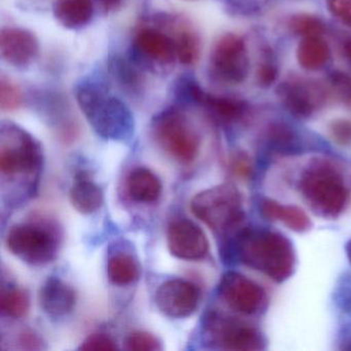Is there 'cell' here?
Instances as JSON below:
<instances>
[{
  "mask_svg": "<svg viewBox=\"0 0 351 351\" xmlns=\"http://www.w3.org/2000/svg\"><path fill=\"white\" fill-rule=\"evenodd\" d=\"M227 244L226 256H234L275 282L287 280L295 270L293 243L280 232L245 228L236 231Z\"/></svg>",
  "mask_w": 351,
  "mask_h": 351,
  "instance_id": "1",
  "label": "cell"
},
{
  "mask_svg": "<svg viewBox=\"0 0 351 351\" xmlns=\"http://www.w3.org/2000/svg\"><path fill=\"white\" fill-rule=\"evenodd\" d=\"M77 104L89 124L100 136L128 141L134 132V119L128 106L110 95L104 86L83 82L75 90Z\"/></svg>",
  "mask_w": 351,
  "mask_h": 351,
  "instance_id": "2",
  "label": "cell"
},
{
  "mask_svg": "<svg viewBox=\"0 0 351 351\" xmlns=\"http://www.w3.org/2000/svg\"><path fill=\"white\" fill-rule=\"evenodd\" d=\"M300 191L308 204L318 215L337 217L348 202V189L340 172L328 161L308 165L300 180Z\"/></svg>",
  "mask_w": 351,
  "mask_h": 351,
  "instance_id": "3",
  "label": "cell"
},
{
  "mask_svg": "<svg viewBox=\"0 0 351 351\" xmlns=\"http://www.w3.org/2000/svg\"><path fill=\"white\" fill-rule=\"evenodd\" d=\"M191 209L197 219L215 233H233L243 221V200L238 189L232 184H223L197 194L191 202Z\"/></svg>",
  "mask_w": 351,
  "mask_h": 351,
  "instance_id": "4",
  "label": "cell"
},
{
  "mask_svg": "<svg viewBox=\"0 0 351 351\" xmlns=\"http://www.w3.org/2000/svg\"><path fill=\"white\" fill-rule=\"evenodd\" d=\"M206 342L223 350H262L266 338L256 326L221 311L207 314L204 320Z\"/></svg>",
  "mask_w": 351,
  "mask_h": 351,
  "instance_id": "5",
  "label": "cell"
},
{
  "mask_svg": "<svg viewBox=\"0 0 351 351\" xmlns=\"http://www.w3.org/2000/svg\"><path fill=\"white\" fill-rule=\"evenodd\" d=\"M153 133L160 147L182 163H190L198 155L199 139L188 119L178 110H168L156 117Z\"/></svg>",
  "mask_w": 351,
  "mask_h": 351,
  "instance_id": "6",
  "label": "cell"
},
{
  "mask_svg": "<svg viewBox=\"0 0 351 351\" xmlns=\"http://www.w3.org/2000/svg\"><path fill=\"white\" fill-rule=\"evenodd\" d=\"M7 244L12 254L34 266L54 260L58 248L54 233L34 223L14 226L8 234Z\"/></svg>",
  "mask_w": 351,
  "mask_h": 351,
  "instance_id": "7",
  "label": "cell"
},
{
  "mask_svg": "<svg viewBox=\"0 0 351 351\" xmlns=\"http://www.w3.org/2000/svg\"><path fill=\"white\" fill-rule=\"evenodd\" d=\"M40 147L32 135L16 126L3 127L0 141V170L5 176L32 173L40 167Z\"/></svg>",
  "mask_w": 351,
  "mask_h": 351,
  "instance_id": "8",
  "label": "cell"
},
{
  "mask_svg": "<svg viewBox=\"0 0 351 351\" xmlns=\"http://www.w3.org/2000/svg\"><path fill=\"white\" fill-rule=\"evenodd\" d=\"M210 67L213 75L225 83H243L250 73V60L244 40L233 34L221 36L211 51Z\"/></svg>",
  "mask_w": 351,
  "mask_h": 351,
  "instance_id": "9",
  "label": "cell"
},
{
  "mask_svg": "<svg viewBox=\"0 0 351 351\" xmlns=\"http://www.w3.org/2000/svg\"><path fill=\"white\" fill-rule=\"evenodd\" d=\"M219 293L234 311L247 315L262 313L268 306L266 291L241 273L229 271L221 277Z\"/></svg>",
  "mask_w": 351,
  "mask_h": 351,
  "instance_id": "10",
  "label": "cell"
},
{
  "mask_svg": "<svg viewBox=\"0 0 351 351\" xmlns=\"http://www.w3.org/2000/svg\"><path fill=\"white\" fill-rule=\"evenodd\" d=\"M167 243L174 256L186 261L201 260L209 248L204 232L188 219H176L170 223Z\"/></svg>",
  "mask_w": 351,
  "mask_h": 351,
  "instance_id": "11",
  "label": "cell"
},
{
  "mask_svg": "<svg viewBox=\"0 0 351 351\" xmlns=\"http://www.w3.org/2000/svg\"><path fill=\"white\" fill-rule=\"evenodd\" d=\"M199 299L198 287L182 279L166 281L156 293V303L160 311L172 318L190 316L196 310Z\"/></svg>",
  "mask_w": 351,
  "mask_h": 351,
  "instance_id": "12",
  "label": "cell"
},
{
  "mask_svg": "<svg viewBox=\"0 0 351 351\" xmlns=\"http://www.w3.org/2000/svg\"><path fill=\"white\" fill-rule=\"evenodd\" d=\"M40 44L36 34L20 27H7L0 34V53L5 62L27 67L38 57Z\"/></svg>",
  "mask_w": 351,
  "mask_h": 351,
  "instance_id": "13",
  "label": "cell"
},
{
  "mask_svg": "<svg viewBox=\"0 0 351 351\" xmlns=\"http://www.w3.org/2000/svg\"><path fill=\"white\" fill-rule=\"evenodd\" d=\"M278 94L287 110L300 118H308L324 101L326 94L317 84L289 82L279 87Z\"/></svg>",
  "mask_w": 351,
  "mask_h": 351,
  "instance_id": "14",
  "label": "cell"
},
{
  "mask_svg": "<svg viewBox=\"0 0 351 351\" xmlns=\"http://www.w3.org/2000/svg\"><path fill=\"white\" fill-rule=\"evenodd\" d=\"M38 300L47 314L63 316L75 307L77 295L71 285L56 277H50L40 287Z\"/></svg>",
  "mask_w": 351,
  "mask_h": 351,
  "instance_id": "15",
  "label": "cell"
},
{
  "mask_svg": "<svg viewBox=\"0 0 351 351\" xmlns=\"http://www.w3.org/2000/svg\"><path fill=\"white\" fill-rule=\"evenodd\" d=\"M134 47L141 56L159 64H171L176 57V42L156 29L141 30Z\"/></svg>",
  "mask_w": 351,
  "mask_h": 351,
  "instance_id": "16",
  "label": "cell"
},
{
  "mask_svg": "<svg viewBox=\"0 0 351 351\" xmlns=\"http://www.w3.org/2000/svg\"><path fill=\"white\" fill-rule=\"evenodd\" d=\"M258 208L263 217L270 221H281L298 233H303L311 228L309 217L300 207L281 205L272 199L264 198L258 203Z\"/></svg>",
  "mask_w": 351,
  "mask_h": 351,
  "instance_id": "17",
  "label": "cell"
},
{
  "mask_svg": "<svg viewBox=\"0 0 351 351\" xmlns=\"http://www.w3.org/2000/svg\"><path fill=\"white\" fill-rule=\"evenodd\" d=\"M55 18L69 29H79L91 21L94 14L92 0H55Z\"/></svg>",
  "mask_w": 351,
  "mask_h": 351,
  "instance_id": "18",
  "label": "cell"
},
{
  "mask_svg": "<svg viewBox=\"0 0 351 351\" xmlns=\"http://www.w3.org/2000/svg\"><path fill=\"white\" fill-rule=\"evenodd\" d=\"M127 190L136 202L151 203L159 198L162 184L159 178L145 168H137L127 180Z\"/></svg>",
  "mask_w": 351,
  "mask_h": 351,
  "instance_id": "19",
  "label": "cell"
},
{
  "mask_svg": "<svg viewBox=\"0 0 351 351\" xmlns=\"http://www.w3.org/2000/svg\"><path fill=\"white\" fill-rule=\"evenodd\" d=\"M330 58V48L322 36L304 38L298 46V62L306 71H320L328 64Z\"/></svg>",
  "mask_w": 351,
  "mask_h": 351,
  "instance_id": "20",
  "label": "cell"
},
{
  "mask_svg": "<svg viewBox=\"0 0 351 351\" xmlns=\"http://www.w3.org/2000/svg\"><path fill=\"white\" fill-rule=\"evenodd\" d=\"M71 201L73 207L83 215L95 213L104 203L101 189L85 176L75 180L71 190Z\"/></svg>",
  "mask_w": 351,
  "mask_h": 351,
  "instance_id": "21",
  "label": "cell"
},
{
  "mask_svg": "<svg viewBox=\"0 0 351 351\" xmlns=\"http://www.w3.org/2000/svg\"><path fill=\"white\" fill-rule=\"evenodd\" d=\"M108 274L114 285H130L138 279V265L129 254H117L108 261Z\"/></svg>",
  "mask_w": 351,
  "mask_h": 351,
  "instance_id": "22",
  "label": "cell"
},
{
  "mask_svg": "<svg viewBox=\"0 0 351 351\" xmlns=\"http://www.w3.org/2000/svg\"><path fill=\"white\" fill-rule=\"evenodd\" d=\"M267 141L277 153L293 155L300 152V141L297 133L283 123H275L267 131Z\"/></svg>",
  "mask_w": 351,
  "mask_h": 351,
  "instance_id": "23",
  "label": "cell"
},
{
  "mask_svg": "<svg viewBox=\"0 0 351 351\" xmlns=\"http://www.w3.org/2000/svg\"><path fill=\"white\" fill-rule=\"evenodd\" d=\"M29 295L24 289L11 287L3 291L0 298V308L10 317L22 318L29 311Z\"/></svg>",
  "mask_w": 351,
  "mask_h": 351,
  "instance_id": "24",
  "label": "cell"
},
{
  "mask_svg": "<svg viewBox=\"0 0 351 351\" xmlns=\"http://www.w3.org/2000/svg\"><path fill=\"white\" fill-rule=\"evenodd\" d=\"M176 58L182 64L193 65L196 63L200 53V47L196 36L191 32H182L176 40Z\"/></svg>",
  "mask_w": 351,
  "mask_h": 351,
  "instance_id": "25",
  "label": "cell"
},
{
  "mask_svg": "<svg viewBox=\"0 0 351 351\" xmlns=\"http://www.w3.org/2000/svg\"><path fill=\"white\" fill-rule=\"evenodd\" d=\"M289 27L293 32L303 38L320 36L324 32V23L318 18L305 14L293 16L289 21Z\"/></svg>",
  "mask_w": 351,
  "mask_h": 351,
  "instance_id": "26",
  "label": "cell"
},
{
  "mask_svg": "<svg viewBox=\"0 0 351 351\" xmlns=\"http://www.w3.org/2000/svg\"><path fill=\"white\" fill-rule=\"evenodd\" d=\"M110 71L114 77L125 87H135L139 82L136 69L122 57L116 56L110 60Z\"/></svg>",
  "mask_w": 351,
  "mask_h": 351,
  "instance_id": "27",
  "label": "cell"
},
{
  "mask_svg": "<svg viewBox=\"0 0 351 351\" xmlns=\"http://www.w3.org/2000/svg\"><path fill=\"white\" fill-rule=\"evenodd\" d=\"M22 102V94L18 86L10 80L1 77L0 81V108L5 112L17 110Z\"/></svg>",
  "mask_w": 351,
  "mask_h": 351,
  "instance_id": "28",
  "label": "cell"
},
{
  "mask_svg": "<svg viewBox=\"0 0 351 351\" xmlns=\"http://www.w3.org/2000/svg\"><path fill=\"white\" fill-rule=\"evenodd\" d=\"M125 349L129 351H158L161 350L162 345L153 335L145 332H136L126 339Z\"/></svg>",
  "mask_w": 351,
  "mask_h": 351,
  "instance_id": "29",
  "label": "cell"
},
{
  "mask_svg": "<svg viewBox=\"0 0 351 351\" xmlns=\"http://www.w3.org/2000/svg\"><path fill=\"white\" fill-rule=\"evenodd\" d=\"M80 350L84 351H110L117 350L116 342L114 339L106 334H93L83 341Z\"/></svg>",
  "mask_w": 351,
  "mask_h": 351,
  "instance_id": "30",
  "label": "cell"
},
{
  "mask_svg": "<svg viewBox=\"0 0 351 351\" xmlns=\"http://www.w3.org/2000/svg\"><path fill=\"white\" fill-rule=\"evenodd\" d=\"M335 300L342 311L351 315V274L341 278L335 291Z\"/></svg>",
  "mask_w": 351,
  "mask_h": 351,
  "instance_id": "31",
  "label": "cell"
},
{
  "mask_svg": "<svg viewBox=\"0 0 351 351\" xmlns=\"http://www.w3.org/2000/svg\"><path fill=\"white\" fill-rule=\"evenodd\" d=\"M326 5L334 17L351 27V0H326Z\"/></svg>",
  "mask_w": 351,
  "mask_h": 351,
  "instance_id": "32",
  "label": "cell"
},
{
  "mask_svg": "<svg viewBox=\"0 0 351 351\" xmlns=\"http://www.w3.org/2000/svg\"><path fill=\"white\" fill-rule=\"evenodd\" d=\"M330 133L332 139L340 145L351 143V122L348 120H335L330 123Z\"/></svg>",
  "mask_w": 351,
  "mask_h": 351,
  "instance_id": "33",
  "label": "cell"
},
{
  "mask_svg": "<svg viewBox=\"0 0 351 351\" xmlns=\"http://www.w3.org/2000/svg\"><path fill=\"white\" fill-rule=\"evenodd\" d=\"M277 75L278 73L274 65L270 63H263L256 71V83L262 88L270 87L276 81Z\"/></svg>",
  "mask_w": 351,
  "mask_h": 351,
  "instance_id": "34",
  "label": "cell"
},
{
  "mask_svg": "<svg viewBox=\"0 0 351 351\" xmlns=\"http://www.w3.org/2000/svg\"><path fill=\"white\" fill-rule=\"evenodd\" d=\"M330 82L337 93L344 98H351V77L343 73H334L330 75Z\"/></svg>",
  "mask_w": 351,
  "mask_h": 351,
  "instance_id": "35",
  "label": "cell"
},
{
  "mask_svg": "<svg viewBox=\"0 0 351 351\" xmlns=\"http://www.w3.org/2000/svg\"><path fill=\"white\" fill-rule=\"evenodd\" d=\"M233 169L236 174L240 176H246L250 173V164L244 156H238L234 159Z\"/></svg>",
  "mask_w": 351,
  "mask_h": 351,
  "instance_id": "36",
  "label": "cell"
},
{
  "mask_svg": "<svg viewBox=\"0 0 351 351\" xmlns=\"http://www.w3.org/2000/svg\"><path fill=\"white\" fill-rule=\"evenodd\" d=\"M341 349L351 350V330L350 332H347L345 336H343L342 341H341Z\"/></svg>",
  "mask_w": 351,
  "mask_h": 351,
  "instance_id": "37",
  "label": "cell"
},
{
  "mask_svg": "<svg viewBox=\"0 0 351 351\" xmlns=\"http://www.w3.org/2000/svg\"><path fill=\"white\" fill-rule=\"evenodd\" d=\"M104 3V7L108 10L117 9L122 3V0H100Z\"/></svg>",
  "mask_w": 351,
  "mask_h": 351,
  "instance_id": "38",
  "label": "cell"
},
{
  "mask_svg": "<svg viewBox=\"0 0 351 351\" xmlns=\"http://www.w3.org/2000/svg\"><path fill=\"white\" fill-rule=\"evenodd\" d=\"M346 254L347 256H348L349 262L351 263V240H349L346 244Z\"/></svg>",
  "mask_w": 351,
  "mask_h": 351,
  "instance_id": "39",
  "label": "cell"
},
{
  "mask_svg": "<svg viewBox=\"0 0 351 351\" xmlns=\"http://www.w3.org/2000/svg\"><path fill=\"white\" fill-rule=\"evenodd\" d=\"M345 53H346L347 57L351 62V42H349L345 47Z\"/></svg>",
  "mask_w": 351,
  "mask_h": 351,
  "instance_id": "40",
  "label": "cell"
}]
</instances>
